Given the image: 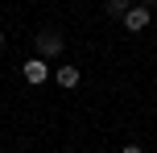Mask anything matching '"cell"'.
Listing matches in <instances>:
<instances>
[{
  "label": "cell",
  "mask_w": 157,
  "mask_h": 153,
  "mask_svg": "<svg viewBox=\"0 0 157 153\" xmlns=\"http://www.w3.org/2000/svg\"><path fill=\"white\" fill-rule=\"evenodd\" d=\"M0 50H4V33H0Z\"/></svg>",
  "instance_id": "obj_8"
},
{
  "label": "cell",
  "mask_w": 157,
  "mask_h": 153,
  "mask_svg": "<svg viewBox=\"0 0 157 153\" xmlns=\"http://www.w3.org/2000/svg\"><path fill=\"white\" fill-rule=\"evenodd\" d=\"M33 46H37V58H41V62H50V58L62 54V33H58V29H41Z\"/></svg>",
  "instance_id": "obj_1"
},
{
  "label": "cell",
  "mask_w": 157,
  "mask_h": 153,
  "mask_svg": "<svg viewBox=\"0 0 157 153\" xmlns=\"http://www.w3.org/2000/svg\"><path fill=\"white\" fill-rule=\"evenodd\" d=\"M103 8H108L112 17H120V21H124V13H128V8H132V0H108V4H103Z\"/></svg>",
  "instance_id": "obj_5"
},
{
  "label": "cell",
  "mask_w": 157,
  "mask_h": 153,
  "mask_svg": "<svg viewBox=\"0 0 157 153\" xmlns=\"http://www.w3.org/2000/svg\"><path fill=\"white\" fill-rule=\"evenodd\" d=\"M0 153H4V149H0Z\"/></svg>",
  "instance_id": "obj_9"
},
{
  "label": "cell",
  "mask_w": 157,
  "mask_h": 153,
  "mask_svg": "<svg viewBox=\"0 0 157 153\" xmlns=\"http://www.w3.org/2000/svg\"><path fill=\"white\" fill-rule=\"evenodd\" d=\"M71 4H75V0H71Z\"/></svg>",
  "instance_id": "obj_10"
},
{
  "label": "cell",
  "mask_w": 157,
  "mask_h": 153,
  "mask_svg": "<svg viewBox=\"0 0 157 153\" xmlns=\"http://www.w3.org/2000/svg\"><path fill=\"white\" fill-rule=\"evenodd\" d=\"M21 75H25V83H29V87H41L46 79H54V75H50V62H41V58H29Z\"/></svg>",
  "instance_id": "obj_3"
},
{
  "label": "cell",
  "mask_w": 157,
  "mask_h": 153,
  "mask_svg": "<svg viewBox=\"0 0 157 153\" xmlns=\"http://www.w3.org/2000/svg\"><path fill=\"white\" fill-rule=\"evenodd\" d=\"M54 79H58V87H62V91H75L83 75H78V66H58V71H54Z\"/></svg>",
  "instance_id": "obj_4"
},
{
  "label": "cell",
  "mask_w": 157,
  "mask_h": 153,
  "mask_svg": "<svg viewBox=\"0 0 157 153\" xmlns=\"http://www.w3.org/2000/svg\"><path fill=\"white\" fill-rule=\"evenodd\" d=\"M136 4H145V8H153V4H157V0H136Z\"/></svg>",
  "instance_id": "obj_7"
},
{
  "label": "cell",
  "mask_w": 157,
  "mask_h": 153,
  "mask_svg": "<svg viewBox=\"0 0 157 153\" xmlns=\"http://www.w3.org/2000/svg\"><path fill=\"white\" fill-rule=\"evenodd\" d=\"M120 153H145L141 145H124V149H120Z\"/></svg>",
  "instance_id": "obj_6"
},
{
  "label": "cell",
  "mask_w": 157,
  "mask_h": 153,
  "mask_svg": "<svg viewBox=\"0 0 157 153\" xmlns=\"http://www.w3.org/2000/svg\"><path fill=\"white\" fill-rule=\"evenodd\" d=\"M149 21H153V13H149L145 4H132V8L124 13V29H128V33H145Z\"/></svg>",
  "instance_id": "obj_2"
}]
</instances>
